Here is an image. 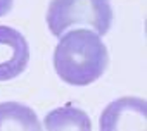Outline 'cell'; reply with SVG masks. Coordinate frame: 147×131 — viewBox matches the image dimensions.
<instances>
[{
  "instance_id": "6da1fadb",
  "label": "cell",
  "mask_w": 147,
  "mask_h": 131,
  "mask_svg": "<svg viewBox=\"0 0 147 131\" xmlns=\"http://www.w3.org/2000/svg\"><path fill=\"white\" fill-rule=\"evenodd\" d=\"M107 64V48L97 33L75 29L59 36L54 50V68L64 83L87 86L104 74Z\"/></svg>"
},
{
  "instance_id": "7a4b0ae2",
  "label": "cell",
  "mask_w": 147,
  "mask_h": 131,
  "mask_svg": "<svg viewBox=\"0 0 147 131\" xmlns=\"http://www.w3.org/2000/svg\"><path fill=\"white\" fill-rule=\"evenodd\" d=\"M113 24L111 0H50L47 26L54 36H62L73 26H90L106 35Z\"/></svg>"
},
{
  "instance_id": "3957f363",
  "label": "cell",
  "mask_w": 147,
  "mask_h": 131,
  "mask_svg": "<svg viewBox=\"0 0 147 131\" xmlns=\"http://www.w3.org/2000/svg\"><path fill=\"white\" fill-rule=\"evenodd\" d=\"M100 131H147V102L138 97H121L100 114Z\"/></svg>"
},
{
  "instance_id": "277c9868",
  "label": "cell",
  "mask_w": 147,
  "mask_h": 131,
  "mask_svg": "<svg viewBox=\"0 0 147 131\" xmlns=\"http://www.w3.org/2000/svg\"><path fill=\"white\" fill-rule=\"evenodd\" d=\"M30 62L26 38L11 26H0V81L18 78Z\"/></svg>"
},
{
  "instance_id": "5b68a950",
  "label": "cell",
  "mask_w": 147,
  "mask_h": 131,
  "mask_svg": "<svg viewBox=\"0 0 147 131\" xmlns=\"http://www.w3.org/2000/svg\"><path fill=\"white\" fill-rule=\"evenodd\" d=\"M0 131H42V124L31 107L19 102H2Z\"/></svg>"
},
{
  "instance_id": "8992f818",
  "label": "cell",
  "mask_w": 147,
  "mask_h": 131,
  "mask_svg": "<svg viewBox=\"0 0 147 131\" xmlns=\"http://www.w3.org/2000/svg\"><path fill=\"white\" fill-rule=\"evenodd\" d=\"M45 131H92V122L85 110L67 104L45 116Z\"/></svg>"
},
{
  "instance_id": "52a82bcc",
  "label": "cell",
  "mask_w": 147,
  "mask_h": 131,
  "mask_svg": "<svg viewBox=\"0 0 147 131\" xmlns=\"http://www.w3.org/2000/svg\"><path fill=\"white\" fill-rule=\"evenodd\" d=\"M12 4H14V0H0V17L11 12Z\"/></svg>"
}]
</instances>
